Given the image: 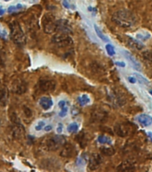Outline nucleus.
I'll return each instance as SVG.
<instances>
[{"label": "nucleus", "mask_w": 152, "mask_h": 172, "mask_svg": "<svg viewBox=\"0 0 152 172\" xmlns=\"http://www.w3.org/2000/svg\"><path fill=\"white\" fill-rule=\"evenodd\" d=\"M112 21L122 28H131L136 22V17L128 10H119L112 16Z\"/></svg>", "instance_id": "1"}, {"label": "nucleus", "mask_w": 152, "mask_h": 172, "mask_svg": "<svg viewBox=\"0 0 152 172\" xmlns=\"http://www.w3.org/2000/svg\"><path fill=\"white\" fill-rule=\"evenodd\" d=\"M10 27V34L13 41L19 46H23L26 44V37L21 28V25L16 22L13 21L9 25Z\"/></svg>", "instance_id": "2"}, {"label": "nucleus", "mask_w": 152, "mask_h": 172, "mask_svg": "<svg viewBox=\"0 0 152 172\" xmlns=\"http://www.w3.org/2000/svg\"><path fill=\"white\" fill-rule=\"evenodd\" d=\"M65 143V137L57 135L45 139L44 142V147L47 151H56L60 149Z\"/></svg>", "instance_id": "3"}, {"label": "nucleus", "mask_w": 152, "mask_h": 172, "mask_svg": "<svg viewBox=\"0 0 152 172\" xmlns=\"http://www.w3.org/2000/svg\"><path fill=\"white\" fill-rule=\"evenodd\" d=\"M42 25L44 33L52 34L57 29V21L52 14H45L42 18Z\"/></svg>", "instance_id": "4"}, {"label": "nucleus", "mask_w": 152, "mask_h": 172, "mask_svg": "<svg viewBox=\"0 0 152 172\" xmlns=\"http://www.w3.org/2000/svg\"><path fill=\"white\" fill-rule=\"evenodd\" d=\"M53 42L57 45L59 47H68L71 46L73 43L72 38L69 36L65 32H60L59 34H56L53 37Z\"/></svg>", "instance_id": "5"}, {"label": "nucleus", "mask_w": 152, "mask_h": 172, "mask_svg": "<svg viewBox=\"0 0 152 172\" xmlns=\"http://www.w3.org/2000/svg\"><path fill=\"white\" fill-rule=\"evenodd\" d=\"M38 88L40 91L43 92H52L55 89L56 87V83L53 79H48V78H42L40 79L38 82Z\"/></svg>", "instance_id": "6"}, {"label": "nucleus", "mask_w": 152, "mask_h": 172, "mask_svg": "<svg viewBox=\"0 0 152 172\" xmlns=\"http://www.w3.org/2000/svg\"><path fill=\"white\" fill-rule=\"evenodd\" d=\"M133 127L128 124V123H123V124H119L116 126L115 128V132L119 136H130L131 134L133 133Z\"/></svg>", "instance_id": "7"}, {"label": "nucleus", "mask_w": 152, "mask_h": 172, "mask_svg": "<svg viewBox=\"0 0 152 172\" xmlns=\"http://www.w3.org/2000/svg\"><path fill=\"white\" fill-rule=\"evenodd\" d=\"M12 90L17 95H22L27 90V84L23 79H15L12 85Z\"/></svg>", "instance_id": "8"}, {"label": "nucleus", "mask_w": 152, "mask_h": 172, "mask_svg": "<svg viewBox=\"0 0 152 172\" xmlns=\"http://www.w3.org/2000/svg\"><path fill=\"white\" fill-rule=\"evenodd\" d=\"M12 132H13V136H15V138L16 139H22L25 135V129L22 123H16V124L14 123Z\"/></svg>", "instance_id": "9"}, {"label": "nucleus", "mask_w": 152, "mask_h": 172, "mask_svg": "<svg viewBox=\"0 0 152 172\" xmlns=\"http://www.w3.org/2000/svg\"><path fill=\"white\" fill-rule=\"evenodd\" d=\"M101 156L99 154H93L89 160V164H88L89 170H97L99 168V166L101 165Z\"/></svg>", "instance_id": "10"}, {"label": "nucleus", "mask_w": 152, "mask_h": 172, "mask_svg": "<svg viewBox=\"0 0 152 172\" xmlns=\"http://www.w3.org/2000/svg\"><path fill=\"white\" fill-rule=\"evenodd\" d=\"M137 121L141 126L148 127L152 124V117L148 114H141L137 117Z\"/></svg>", "instance_id": "11"}, {"label": "nucleus", "mask_w": 152, "mask_h": 172, "mask_svg": "<svg viewBox=\"0 0 152 172\" xmlns=\"http://www.w3.org/2000/svg\"><path fill=\"white\" fill-rule=\"evenodd\" d=\"M8 98H9L8 89L6 87H3L0 90V105L6 107L8 103Z\"/></svg>", "instance_id": "12"}, {"label": "nucleus", "mask_w": 152, "mask_h": 172, "mask_svg": "<svg viewBox=\"0 0 152 172\" xmlns=\"http://www.w3.org/2000/svg\"><path fill=\"white\" fill-rule=\"evenodd\" d=\"M53 100L51 99L50 97H48V96H43L39 100V105L43 108L44 110H45V111L49 110L53 106Z\"/></svg>", "instance_id": "13"}, {"label": "nucleus", "mask_w": 152, "mask_h": 172, "mask_svg": "<svg viewBox=\"0 0 152 172\" xmlns=\"http://www.w3.org/2000/svg\"><path fill=\"white\" fill-rule=\"evenodd\" d=\"M57 29H59L61 32H70L71 31V28L69 24V22L64 20H60L57 21Z\"/></svg>", "instance_id": "14"}, {"label": "nucleus", "mask_w": 152, "mask_h": 172, "mask_svg": "<svg viewBox=\"0 0 152 172\" xmlns=\"http://www.w3.org/2000/svg\"><path fill=\"white\" fill-rule=\"evenodd\" d=\"M73 153V146L70 143H64L62 145V150L61 152V155L62 157L70 158Z\"/></svg>", "instance_id": "15"}, {"label": "nucleus", "mask_w": 152, "mask_h": 172, "mask_svg": "<svg viewBox=\"0 0 152 172\" xmlns=\"http://www.w3.org/2000/svg\"><path fill=\"white\" fill-rule=\"evenodd\" d=\"M124 55H125V57L129 60V62L132 64L133 67L135 70H137V71H140V70H141V65L138 63L137 60L132 55V54H130V53L127 52V51H125V52H124Z\"/></svg>", "instance_id": "16"}, {"label": "nucleus", "mask_w": 152, "mask_h": 172, "mask_svg": "<svg viewBox=\"0 0 152 172\" xmlns=\"http://www.w3.org/2000/svg\"><path fill=\"white\" fill-rule=\"evenodd\" d=\"M105 116H106L105 112H102V111H100V110L94 111V112L92 113V117L94 118V121H97L104 120Z\"/></svg>", "instance_id": "17"}, {"label": "nucleus", "mask_w": 152, "mask_h": 172, "mask_svg": "<svg viewBox=\"0 0 152 172\" xmlns=\"http://www.w3.org/2000/svg\"><path fill=\"white\" fill-rule=\"evenodd\" d=\"M128 43H129V46H132L133 48L137 49V50H141V48L144 47V46H143L142 44H141L139 41L133 39V38H131V37H129V39H128Z\"/></svg>", "instance_id": "18"}, {"label": "nucleus", "mask_w": 152, "mask_h": 172, "mask_svg": "<svg viewBox=\"0 0 152 172\" xmlns=\"http://www.w3.org/2000/svg\"><path fill=\"white\" fill-rule=\"evenodd\" d=\"M90 101H91L90 100V97L87 95H80L79 97L78 98V102L80 106L87 105L90 103Z\"/></svg>", "instance_id": "19"}, {"label": "nucleus", "mask_w": 152, "mask_h": 172, "mask_svg": "<svg viewBox=\"0 0 152 172\" xmlns=\"http://www.w3.org/2000/svg\"><path fill=\"white\" fill-rule=\"evenodd\" d=\"M94 29H95L96 34L98 35V37L101 38V40H103V41H105V42H109V38L102 33V31L101 30V29H100L97 25H94Z\"/></svg>", "instance_id": "20"}, {"label": "nucleus", "mask_w": 152, "mask_h": 172, "mask_svg": "<svg viewBox=\"0 0 152 172\" xmlns=\"http://www.w3.org/2000/svg\"><path fill=\"white\" fill-rule=\"evenodd\" d=\"M101 151L104 155H107V156H111L115 153V150L112 147H103L101 148Z\"/></svg>", "instance_id": "21"}, {"label": "nucleus", "mask_w": 152, "mask_h": 172, "mask_svg": "<svg viewBox=\"0 0 152 172\" xmlns=\"http://www.w3.org/2000/svg\"><path fill=\"white\" fill-rule=\"evenodd\" d=\"M98 142L102 144H110L111 139L106 136H98Z\"/></svg>", "instance_id": "22"}, {"label": "nucleus", "mask_w": 152, "mask_h": 172, "mask_svg": "<svg viewBox=\"0 0 152 172\" xmlns=\"http://www.w3.org/2000/svg\"><path fill=\"white\" fill-rule=\"evenodd\" d=\"M134 76L136 77V80H138L140 83L144 84V85H148V84H150L149 80H148L147 79H145L142 75H141V74H139V73H134Z\"/></svg>", "instance_id": "23"}, {"label": "nucleus", "mask_w": 152, "mask_h": 172, "mask_svg": "<svg viewBox=\"0 0 152 172\" xmlns=\"http://www.w3.org/2000/svg\"><path fill=\"white\" fill-rule=\"evenodd\" d=\"M78 130V124L76 122H73L68 126V131L69 133H76Z\"/></svg>", "instance_id": "24"}, {"label": "nucleus", "mask_w": 152, "mask_h": 172, "mask_svg": "<svg viewBox=\"0 0 152 172\" xmlns=\"http://www.w3.org/2000/svg\"><path fill=\"white\" fill-rule=\"evenodd\" d=\"M22 8V6L21 4H19V5H17V6H11V7H9L7 9V12L9 14H13V13H15L16 11H18V10H21Z\"/></svg>", "instance_id": "25"}, {"label": "nucleus", "mask_w": 152, "mask_h": 172, "mask_svg": "<svg viewBox=\"0 0 152 172\" xmlns=\"http://www.w3.org/2000/svg\"><path fill=\"white\" fill-rule=\"evenodd\" d=\"M106 50H107V53L109 54V55H110V56H113L115 55V53H116L115 49H114V46L112 45H110V44H108L106 46Z\"/></svg>", "instance_id": "26"}, {"label": "nucleus", "mask_w": 152, "mask_h": 172, "mask_svg": "<svg viewBox=\"0 0 152 172\" xmlns=\"http://www.w3.org/2000/svg\"><path fill=\"white\" fill-rule=\"evenodd\" d=\"M22 110H23V113L27 118H31L32 117V111L30 110V108H29L28 106H23Z\"/></svg>", "instance_id": "27"}, {"label": "nucleus", "mask_w": 152, "mask_h": 172, "mask_svg": "<svg viewBox=\"0 0 152 172\" xmlns=\"http://www.w3.org/2000/svg\"><path fill=\"white\" fill-rule=\"evenodd\" d=\"M0 37H2V38L7 37V31L1 23H0Z\"/></svg>", "instance_id": "28"}, {"label": "nucleus", "mask_w": 152, "mask_h": 172, "mask_svg": "<svg viewBox=\"0 0 152 172\" xmlns=\"http://www.w3.org/2000/svg\"><path fill=\"white\" fill-rule=\"evenodd\" d=\"M142 56L146 60L152 62V51H145L142 53Z\"/></svg>", "instance_id": "29"}, {"label": "nucleus", "mask_w": 152, "mask_h": 172, "mask_svg": "<svg viewBox=\"0 0 152 172\" xmlns=\"http://www.w3.org/2000/svg\"><path fill=\"white\" fill-rule=\"evenodd\" d=\"M67 113H68V106L65 105V106L61 108V112H59V116L61 118H63V117H65L66 115H67Z\"/></svg>", "instance_id": "30"}, {"label": "nucleus", "mask_w": 152, "mask_h": 172, "mask_svg": "<svg viewBox=\"0 0 152 172\" xmlns=\"http://www.w3.org/2000/svg\"><path fill=\"white\" fill-rule=\"evenodd\" d=\"M44 126H45V123H44V121H39L36 125L35 129H36V131H39V130H41V129H43V128H44Z\"/></svg>", "instance_id": "31"}, {"label": "nucleus", "mask_w": 152, "mask_h": 172, "mask_svg": "<svg viewBox=\"0 0 152 172\" xmlns=\"http://www.w3.org/2000/svg\"><path fill=\"white\" fill-rule=\"evenodd\" d=\"M79 109L77 107V106H73L71 108V114H72L73 117H75V116H78V115L79 114Z\"/></svg>", "instance_id": "32"}, {"label": "nucleus", "mask_w": 152, "mask_h": 172, "mask_svg": "<svg viewBox=\"0 0 152 172\" xmlns=\"http://www.w3.org/2000/svg\"><path fill=\"white\" fill-rule=\"evenodd\" d=\"M62 5H63V7H64L70 8V6L69 2H68L67 0H63V1H62Z\"/></svg>", "instance_id": "33"}, {"label": "nucleus", "mask_w": 152, "mask_h": 172, "mask_svg": "<svg viewBox=\"0 0 152 172\" xmlns=\"http://www.w3.org/2000/svg\"><path fill=\"white\" fill-rule=\"evenodd\" d=\"M128 80L130 83H133V84L136 83V79H134L133 77H128Z\"/></svg>", "instance_id": "34"}, {"label": "nucleus", "mask_w": 152, "mask_h": 172, "mask_svg": "<svg viewBox=\"0 0 152 172\" xmlns=\"http://www.w3.org/2000/svg\"><path fill=\"white\" fill-rule=\"evenodd\" d=\"M52 129H53V127L51 126V125H48V126H44V131H46V132H49V131H51L52 130Z\"/></svg>", "instance_id": "35"}, {"label": "nucleus", "mask_w": 152, "mask_h": 172, "mask_svg": "<svg viewBox=\"0 0 152 172\" xmlns=\"http://www.w3.org/2000/svg\"><path fill=\"white\" fill-rule=\"evenodd\" d=\"M62 132V124H59L58 128H57V133H61Z\"/></svg>", "instance_id": "36"}, {"label": "nucleus", "mask_w": 152, "mask_h": 172, "mask_svg": "<svg viewBox=\"0 0 152 172\" xmlns=\"http://www.w3.org/2000/svg\"><path fill=\"white\" fill-rule=\"evenodd\" d=\"M116 64L117 65V66H120V67H125V64L124 63H122V62H116Z\"/></svg>", "instance_id": "37"}, {"label": "nucleus", "mask_w": 152, "mask_h": 172, "mask_svg": "<svg viewBox=\"0 0 152 172\" xmlns=\"http://www.w3.org/2000/svg\"><path fill=\"white\" fill-rule=\"evenodd\" d=\"M3 64H4V59L1 55V51H0V66H2Z\"/></svg>", "instance_id": "38"}, {"label": "nucleus", "mask_w": 152, "mask_h": 172, "mask_svg": "<svg viewBox=\"0 0 152 172\" xmlns=\"http://www.w3.org/2000/svg\"><path fill=\"white\" fill-rule=\"evenodd\" d=\"M5 14V10L3 9L2 7H0V15H3Z\"/></svg>", "instance_id": "39"}, {"label": "nucleus", "mask_w": 152, "mask_h": 172, "mask_svg": "<svg viewBox=\"0 0 152 172\" xmlns=\"http://www.w3.org/2000/svg\"><path fill=\"white\" fill-rule=\"evenodd\" d=\"M150 95H152V90H150Z\"/></svg>", "instance_id": "40"}, {"label": "nucleus", "mask_w": 152, "mask_h": 172, "mask_svg": "<svg viewBox=\"0 0 152 172\" xmlns=\"http://www.w3.org/2000/svg\"><path fill=\"white\" fill-rule=\"evenodd\" d=\"M5 1H6V2H8V1H10V0H5Z\"/></svg>", "instance_id": "41"}]
</instances>
